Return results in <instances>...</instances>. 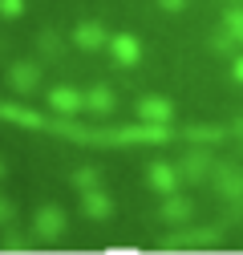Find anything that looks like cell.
<instances>
[{
	"mask_svg": "<svg viewBox=\"0 0 243 255\" xmlns=\"http://www.w3.org/2000/svg\"><path fill=\"white\" fill-rule=\"evenodd\" d=\"M81 211L94 219V223H106L110 215H114V203H110V195H102V190H81Z\"/></svg>",
	"mask_w": 243,
	"mask_h": 255,
	"instance_id": "6da1fadb",
	"label": "cell"
},
{
	"mask_svg": "<svg viewBox=\"0 0 243 255\" xmlns=\"http://www.w3.org/2000/svg\"><path fill=\"white\" fill-rule=\"evenodd\" d=\"M215 186L223 190L227 199H239V195H243V170L231 166V162H219V166H215Z\"/></svg>",
	"mask_w": 243,
	"mask_h": 255,
	"instance_id": "7a4b0ae2",
	"label": "cell"
},
{
	"mask_svg": "<svg viewBox=\"0 0 243 255\" xmlns=\"http://www.w3.org/2000/svg\"><path fill=\"white\" fill-rule=\"evenodd\" d=\"M33 223H37V235H45V239H57L61 231H65V211H61V207H41Z\"/></svg>",
	"mask_w": 243,
	"mask_h": 255,
	"instance_id": "3957f363",
	"label": "cell"
},
{
	"mask_svg": "<svg viewBox=\"0 0 243 255\" xmlns=\"http://www.w3.org/2000/svg\"><path fill=\"white\" fill-rule=\"evenodd\" d=\"M207 170H211V154H203V150H191V154L178 162V174L187 178V182H203Z\"/></svg>",
	"mask_w": 243,
	"mask_h": 255,
	"instance_id": "277c9868",
	"label": "cell"
},
{
	"mask_svg": "<svg viewBox=\"0 0 243 255\" xmlns=\"http://www.w3.org/2000/svg\"><path fill=\"white\" fill-rule=\"evenodd\" d=\"M150 186L162 190V195H174V190H178V170L166 166V162H154V166H150Z\"/></svg>",
	"mask_w": 243,
	"mask_h": 255,
	"instance_id": "5b68a950",
	"label": "cell"
},
{
	"mask_svg": "<svg viewBox=\"0 0 243 255\" xmlns=\"http://www.w3.org/2000/svg\"><path fill=\"white\" fill-rule=\"evenodd\" d=\"M8 81H12V89H16V93H33V89H37V81H41V73H37V65H12Z\"/></svg>",
	"mask_w": 243,
	"mask_h": 255,
	"instance_id": "8992f818",
	"label": "cell"
},
{
	"mask_svg": "<svg viewBox=\"0 0 243 255\" xmlns=\"http://www.w3.org/2000/svg\"><path fill=\"white\" fill-rule=\"evenodd\" d=\"M49 102H53V110H61V114H73V110H81V93L77 89H53L49 93Z\"/></svg>",
	"mask_w": 243,
	"mask_h": 255,
	"instance_id": "52a82bcc",
	"label": "cell"
},
{
	"mask_svg": "<svg viewBox=\"0 0 243 255\" xmlns=\"http://www.w3.org/2000/svg\"><path fill=\"white\" fill-rule=\"evenodd\" d=\"M110 49H114V57H118V65H134L138 53H142L134 37H114V45H110Z\"/></svg>",
	"mask_w": 243,
	"mask_h": 255,
	"instance_id": "ba28073f",
	"label": "cell"
},
{
	"mask_svg": "<svg viewBox=\"0 0 243 255\" xmlns=\"http://www.w3.org/2000/svg\"><path fill=\"white\" fill-rule=\"evenodd\" d=\"M170 114H174V110H170V102H162V98H146V102H142V118H146V122H170Z\"/></svg>",
	"mask_w": 243,
	"mask_h": 255,
	"instance_id": "9c48e42d",
	"label": "cell"
},
{
	"mask_svg": "<svg viewBox=\"0 0 243 255\" xmlns=\"http://www.w3.org/2000/svg\"><path fill=\"white\" fill-rule=\"evenodd\" d=\"M162 219H166V223H187V219H191V203L178 199V195H170L166 207H162Z\"/></svg>",
	"mask_w": 243,
	"mask_h": 255,
	"instance_id": "30bf717a",
	"label": "cell"
},
{
	"mask_svg": "<svg viewBox=\"0 0 243 255\" xmlns=\"http://www.w3.org/2000/svg\"><path fill=\"white\" fill-rule=\"evenodd\" d=\"M81 106H89V110L106 114V110H114V93H110V89H89L85 98H81Z\"/></svg>",
	"mask_w": 243,
	"mask_h": 255,
	"instance_id": "8fae6325",
	"label": "cell"
},
{
	"mask_svg": "<svg viewBox=\"0 0 243 255\" xmlns=\"http://www.w3.org/2000/svg\"><path fill=\"white\" fill-rule=\"evenodd\" d=\"M77 45L81 49H98V45H106V33H102L98 24H81L77 28Z\"/></svg>",
	"mask_w": 243,
	"mask_h": 255,
	"instance_id": "7c38bea8",
	"label": "cell"
},
{
	"mask_svg": "<svg viewBox=\"0 0 243 255\" xmlns=\"http://www.w3.org/2000/svg\"><path fill=\"white\" fill-rule=\"evenodd\" d=\"M12 219H16V203H12V199H4V195H0V227H8Z\"/></svg>",
	"mask_w": 243,
	"mask_h": 255,
	"instance_id": "4fadbf2b",
	"label": "cell"
},
{
	"mask_svg": "<svg viewBox=\"0 0 243 255\" xmlns=\"http://www.w3.org/2000/svg\"><path fill=\"white\" fill-rule=\"evenodd\" d=\"M77 186H81V190H89V186H98V174H94V170H81V174H77Z\"/></svg>",
	"mask_w": 243,
	"mask_h": 255,
	"instance_id": "5bb4252c",
	"label": "cell"
},
{
	"mask_svg": "<svg viewBox=\"0 0 243 255\" xmlns=\"http://www.w3.org/2000/svg\"><path fill=\"white\" fill-rule=\"evenodd\" d=\"M227 24H231V33L243 41V12H231V16H227Z\"/></svg>",
	"mask_w": 243,
	"mask_h": 255,
	"instance_id": "9a60e30c",
	"label": "cell"
},
{
	"mask_svg": "<svg viewBox=\"0 0 243 255\" xmlns=\"http://www.w3.org/2000/svg\"><path fill=\"white\" fill-rule=\"evenodd\" d=\"M24 4H20V0H0V12H4V16H16Z\"/></svg>",
	"mask_w": 243,
	"mask_h": 255,
	"instance_id": "2e32d148",
	"label": "cell"
},
{
	"mask_svg": "<svg viewBox=\"0 0 243 255\" xmlns=\"http://www.w3.org/2000/svg\"><path fill=\"white\" fill-rule=\"evenodd\" d=\"M158 4H162V8H166V12H178V8H182V4H187V0H158Z\"/></svg>",
	"mask_w": 243,
	"mask_h": 255,
	"instance_id": "e0dca14e",
	"label": "cell"
},
{
	"mask_svg": "<svg viewBox=\"0 0 243 255\" xmlns=\"http://www.w3.org/2000/svg\"><path fill=\"white\" fill-rule=\"evenodd\" d=\"M235 77H239V81H243V57H239V61H235Z\"/></svg>",
	"mask_w": 243,
	"mask_h": 255,
	"instance_id": "ac0fdd59",
	"label": "cell"
},
{
	"mask_svg": "<svg viewBox=\"0 0 243 255\" xmlns=\"http://www.w3.org/2000/svg\"><path fill=\"white\" fill-rule=\"evenodd\" d=\"M0 178H4V162H0Z\"/></svg>",
	"mask_w": 243,
	"mask_h": 255,
	"instance_id": "d6986e66",
	"label": "cell"
}]
</instances>
